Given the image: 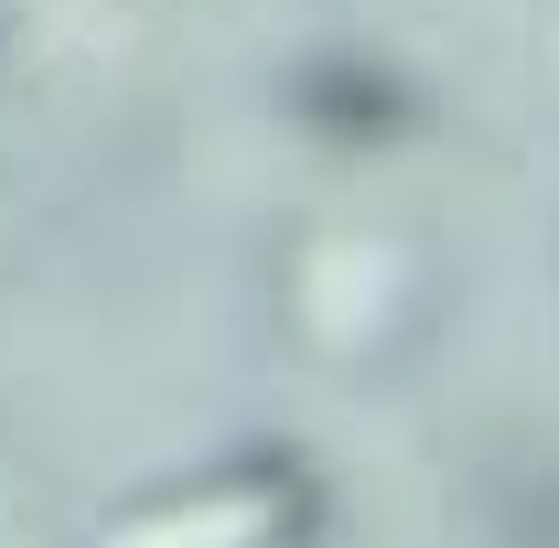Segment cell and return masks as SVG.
I'll list each match as a JSON object with an SVG mask.
<instances>
[{
  "mask_svg": "<svg viewBox=\"0 0 559 548\" xmlns=\"http://www.w3.org/2000/svg\"><path fill=\"white\" fill-rule=\"evenodd\" d=\"M323 516V484L301 452H248V463H215V474L173 484V495H140L119 505L97 548H290Z\"/></svg>",
  "mask_w": 559,
  "mask_h": 548,
  "instance_id": "obj_1",
  "label": "cell"
},
{
  "mask_svg": "<svg viewBox=\"0 0 559 548\" xmlns=\"http://www.w3.org/2000/svg\"><path fill=\"white\" fill-rule=\"evenodd\" d=\"M290 108H301V130L355 140V151H366V140H399L419 119V97L377 65V55H312V65L290 75Z\"/></svg>",
  "mask_w": 559,
  "mask_h": 548,
  "instance_id": "obj_2",
  "label": "cell"
}]
</instances>
